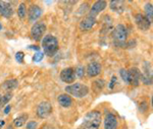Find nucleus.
<instances>
[{
    "label": "nucleus",
    "instance_id": "nucleus-1",
    "mask_svg": "<svg viewBox=\"0 0 153 129\" xmlns=\"http://www.w3.org/2000/svg\"><path fill=\"white\" fill-rule=\"evenodd\" d=\"M101 124V114L98 111H91L84 117L83 126L85 129H99Z\"/></svg>",
    "mask_w": 153,
    "mask_h": 129
},
{
    "label": "nucleus",
    "instance_id": "nucleus-2",
    "mask_svg": "<svg viewBox=\"0 0 153 129\" xmlns=\"http://www.w3.org/2000/svg\"><path fill=\"white\" fill-rule=\"evenodd\" d=\"M44 53L48 56H53L58 50V41L52 35H46L42 40Z\"/></svg>",
    "mask_w": 153,
    "mask_h": 129
},
{
    "label": "nucleus",
    "instance_id": "nucleus-3",
    "mask_svg": "<svg viewBox=\"0 0 153 129\" xmlns=\"http://www.w3.org/2000/svg\"><path fill=\"white\" fill-rule=\"evenodd\" d=\"M65 91L75 98H84L89 94V88L82 83H74L66 86Z\"/></svg>",
    "mask_w": 153,
    "mask_h": 129
},
{
    "label": "nucleus",
    "instance_id": "nucleus-4",
    "mask_svg": "<svg viewBox=\"0 0 153 129\" xmlns=\"http://www.w3.org/2000/svg\"><path fill=\"white\" fill-rule=\"evenodd\" d=\"M128 38V31L125 26L123 24H117L112 32V39L114 41L115 45L123 46Z\"/></svg>",
    "mask_w": 153,
    "mask_h": 129
},
{
    "label": "nucleus",
    "instance_id": "nucleus-5",
    "mask_svg": "<svg viewBox=\"0 0 153 129\" xmlns=\"http://www.w3.org/2000/svg\"><path fill=\"white\" fill-rule=\"evenodd\" d=\"M45 32H46L45 24L42 23V21H39V23H35V24L32 27L31 36H32V38H33V40H35V41H40Z\"/></svg>",
    "mask_w": 153,
    "mask_h": 129
},
{
    "label": "nucleus",
    "instance_id": "nucleus-6",
    "mask_svg": "<svg viewBox=\"0 0 153 129\" xmlns=\"http://www.w3.org/2000/svg\"><path fill=\"white\" fill-rule=\"evenodd\" d=\"M51 113H52V106L49 102H42L37 107V115L39 118H47Z\"/></svg>",
    "mask_w": 153,
    "mask_h": 129
},
{
    "label": "nucleus",
    "instance_id": "nucleus-7",
    "mask_svg": "<svg viewBox=\"0 0 153 129\" xmlns=\"http://www.w3.org/2000/svg\"><path fill=\"white\" fill-rule=\"evenodd\" d=\"M141 80L147 86L152 83V67L150 62H145L144 63L143 71L141 72Z\"/></svg>",
    "mask_w": 153,
    "mask_h": 129
},
{
    "label": "nucleus",
    "instance_id": "nucleus-8",
    "mask_svg": "<svg viewBox=\"0 0 153 129\" xmlns=\"http://www.w3.org/2000/svg\"><path fill=\"white\" fill-rule=\"evenodd\" d=\"M128 79H129V83L133 84L134 86H138L141 80V71L136 67L131 68L128 71Z\"/></svg>",
    "mask_w": 153,
    "mask_h": 129
},
{
    "label": "nucleus",
    "instance_id": "nucleus-9",
    "mask_svg": "<svg viewBox=\"0 0 153 129\" xmlns=\"http://www.w3.org/2000/svg\"><path fill=\"white\" fill-rule=\"evenodd\" d=\"M135 21L138 28L140 29H142V31H147V29H149L150 27H151V21H150L144 14H141V13L136 14Z\"/></svg>",
    "mask_w": 153,
    "mask_h": 129
},
{
    "label": "nucleus",
    "instance_id": "nucleus-10",
    "mask_svg": "<svg viewBox=\"0 0 153 129\" xmlns=\"http://www.w3.org/2000/svg\"><path fill=\"white\" fill-rule=\"evenodd\" d=\"M76 78V73H75V69L68 67L65 68L62 71L60 72V79L63 83H73L75 81Z\"/></svg>",
    "mask_w": 153,
    "mask_h": 129
},
{
    "label": "nucleus",
    "instance_id": "nucleus-11",
    "mask_svg": "<svg viewBox=\"0 0 153 129\" xmlns=\"http://www.w3.org/2000/svg\"><path fill=\"white\" fill-rule=\"evenodd\" d=\"M43 10L41 9V7H39L38 5H31L28 11V16H29V21L31 23H35L37 19L41 16Z\"/></svg>",
    "mask_w": 153,
    "mask_h": 129
},
{
    "label": "nucleus",
    "instance_id": "nucleus-12",
    "mask_svg": "<svg viewBox=\"0 0 153 129\" xmlns=\"http://www.w3.org/2000/svg\"><path fill=\"white\" fill-rule=\"evenodd\" d=\"M13 14V7L9 2L0 1V15L3 17H10Z\"/></svg>",
    "mask_w": 153,
    "mask_h": 129
},
{
    "label": "nucleus",
    "instance_id": "nucleus-13",
    "mask_svg": "<svg viewBox=\"0 0 153 129\" xmlns=\"http://www.w3.org/2000/svg\"><path fill=\"white\" fill-rule=\"evenodd\" d=\"M106 6H107V3H106V1H103V0L96 1L95 3L92 5V8H91L90 14H89V15L96 17L101 11L104 10V9L106 8Z\"/></svg>",
    "mask_w": 153,
    "mask_h": 129
},
{
    "label": "nucleus",
    "instance_id": "nucleus-14",
    "mask_svg": "<svg viewBox=\"0 0 153 129\" xmlns=\"http://www.w3.org/2000/svg\"><path fill=\"white\" fill-rule=\"evenodd\" d=\"M118 125V121L115 115L109 113L106 115L104 119V128L105 129H117Z\"/></svg>",
    "mask_w": 153,
    "mask_h": 129
},
{
    "label": "nucleus",
    "instance_id": "nucleus-15",
    "mask_svg": "<svg viewBox=\"0 0 153 129\" xmlns=\"http://www.w3.org/2000/svg\"><path fill=\"white\" fill-rule=\"evenodd\" d=\"M96 24V17L88 15L80 23V29L82 31H89Z\"/></svg>",
    "mask_w": 153,
    "mask_h": 129
},
{
    "label": "nucleus",
    "instance_id": "nucleus-16",
    "mask_svg": "<svg viewBox=\"0 0 153 129\" xmlns=\"http://www.w3.org/2000/svg\"><path fill=\"white\" fill-rule=\"evenodd\" d=\"M101 72V65L98 62H92L88 65L87 67V73L89 76L94 77V76L99 75Z\"/></svg>",
    "mask_w": 153,
    "mask_h": 129
},
{
    "label": "nucleus",
    "instance_id": "nucleus-17",
    "mask_svg": "<svg viewBox=\"0 0 153 129\" xmlns=\"http://www.w3.org/2000/svg\"><path fill=\"white\" fill-rule=\"evenodd\" d=\"M110 5V9L112 11L117 12V13H123L125 11V2L120 1V0H113V1H110L109 3Z\"/></svg>",
    "mask_w": 153,
    "mask_h": 129
},
{
    "label": "nucleus",
    "instance_id": "nucleus-18",
    "mask_svg": "<svg viewBox=\"0 0 153 129\" xmlns=\"http://www.w3.org/2000/svg\"><path fill=\"white\" fill-rule=\"evenodd\" d=\"M57 101H58L59 105H60L61 107H63V108H68V107H71V104H73V100H71V98L68 95H65V94L58 96Z\"/></svg>",
    "mask_w": 153,
    "mask_h": 129
},
{
    "label": "nucleus",
    "instance_id": "nucleus-19",
    "mask_svg": "<svg viewBox=\"0 0 153 129\" xmlns=\"http://www.w3.org/2000/svg\"><path fill=\"white\" fill-rule=\"evenodd\" d=\"M18 86H19V83L16 79H8V80H6L5 83L2 84V88L6 91H12Z\"/></svg>",
    "mask_w": 153,
    "mask_h": 129
},
{
    "label": "nucleus",
    "instance_id": "nucleus-20",
    "mask_svg": "<svg viewBox=\"0 0 153 129\" xmlns=\"http://www.w3.org/2000/svg\"><path fill=\"white\" fill-rule=\"evenodd\" d=\"M28 118H29L28 114H23V115L19 116L18 118L14 119V126H16V127H22V126L27 122Z\"/></svg>",
    "mask_w": 153,
    "mask_h": 129
},
{
    "label": "nucleus",
    "instance_id": "nucleus-21",
    "mask_svg": "<svg viewBox=\"0 0 153 129\" xmlns=\"http://www.w3.org/2000/svg\"><path fill=\"white\" fill-rule=\"evenodd\" d=\"M145 13H146V16L148 19L152 23V17H153V8H152V4L151 3H147L145 5Z\"/></svg>",
    "mask_w": 153,
    "mask_h": 129
},
{
    "label": "nucleus",
    "instance_id": "nucleus-22",
    "mask_svg": "<svg viewBox=\"0 0 153 129\" xmlns=\"http://www.w3.org/2000/svg\"><path fill=\"white\" fill-rule=\"evenodd\" d=\"M26 14H27L26 5H25V3H21L19 6V9H18V15L19 18H25Z\"/></svg>",
    "mask_w": 153,
    "mask_h": 129
},
{
    "label": "nucleus",
    "instance_id": "nucleus-23",
    "mask_svg": "<svg viewBox=\"0 0 153 129\" xmlns=\"http://www.w3.org/2000/svg\"><path fill=\"white\" fill-rule=\"evenodd\" d=\"M43 57H44V53L43 52H37V53H35V55H34L33 57V61L34 62H40L43 60Z\"/></svg>",
    "mask_w": 153,
    "mask_h": 129
},
{
    "label": "nucleus",
    "instance_id": "nucleus-24",
    "mask_svg": "<svg viewBox=\"0 0 153 129\" xmlns=\"http://www.w3.org/2000/svg\"><path fill=\"white\" fill-rule=\"evenodd\" d=\"M75 73L79 77H83V76L85 75V68H84L83 66H78L75 70Z\"/></svg>",
    "mask_w": 153,
    "mask_h": 129
},
{
    "label": "nucleus",
    "instance_id": "nucleus-25",
    "mask_svg": "<svg viewBox=\"0 0 153 129\" xmlns=\"http://www.w3.org/2000/svg\"><path fill=\"white\" fill-rule=\"evenodd\" d=\"M120 76H122L123 80H124L126 83H129V79H128V70H126V69L123 68V69H120Z\"/></svg>",
    "mask_w": 153,
    "mask_h": 129
},
{
    "label": "nucleus",
    "instance_id": "nucleus-26",
    "mask_svg": "<svg viewBox=\"0 0 153 129\" xmlns=\"http://www.w3.org/2000/svg\"><path fill=\"white\" fill-rule=\"evenodd\" d=\"M11 98H12V95H11L10 93L6 94L5 96H2V98H1V104H2V105H5V104L8 103V101L10 100Z\"/></svg>",
    "mask_w": 153,
    "mask_h": 129
},
{
    "label": "nucleus",
    "instance_id": "nucleus-27",
    "mask_svg": "<svg viewBox=\"0 0 153 129\" xmlns=\"http://www.w3.org/2000/svg\"><path fill=\"white\" fill-rule=\"evenodd\" d=\"M24 58H25L24 52L19 51V52H18V53L16 54V61H18L19 63H24Z\"/></svg>",
    "mask_w": 153,
    "mask_h": 129
},
{
    "label": "nucleus",
    "instance_id": "nucleus-28",
    "mask_svg": "<svg viewBox=\"0 0 153 129\" xmlns=\"http://www.w3.org/2000/svg\"><path fill=\"white\" fill-rule=\"evenodd\" d=\"M37 128V122L35 121H30L27 124V129H36Z\"/></svg>",
    "mask_w": 153,
    "mask_h": 129
},
{
    "label": "nucleus",
    "instance_id": "nucleus-29",
    "mask_svg": "<svg viewBox=\"0 0 153 129\" xmlns=\"http://www.w3.org/2000/svg\"><path fill=\"white\" fill-rule=\"evenodd\" d=\"M117 77L115 75H113L112 77H111V81H110L109 86H109V88H111V90H112V88H114V86H115V83H117Z\"/></svg>",
    "mask_w": 153,
    "mask_h": 129
},
{
    "label": "nucleus",
    "instance_id": "nucleus-30",
    "mask_svg": "<svg viewBox=\"0 0 153 129\" xmlns=\"http://www.w3.org/2000/svg\"><path fill=\"white\" fill-rule=\"evenodd\" d=\"M10 109H11V107L10 106H6V108L5 109H4V113H5V114H8L9 113V111H10Z\"/></svg>",
    "mask_w": 153,
    "mask_h": 129
},
{
    "label": "nucleus",
    "instance_id": "nucleus-31",
    "mask_svg": "<svg viewBox=\"0 0 153 129\" xmlns=\"http://www.w3.org/2000/svg\"><path fill=\"white\" fill-rule=\"evenodd\" d=\"M29 49H33V50H36L37 52H39V47L38 46H30Z\"/></svg>",
    "mask_w": 153,
    "mask_h": 129
},
{
    "label": "nucleus",
    "instance_id": "nucleus-32",
    "mask_svg": "<svg viewBox=\"0 0 153 129\" xmlns=\"http://www.w3.org/2000/svg\"><path fill=\"white\" fill-rule=\"evenodd\" d=\"M3 125H4V121H0V127H2Z\"/></svg>",
    "mask_w": 153,
    "mask_h": 129
},
{
    "label": "nucleus",
    "instance_id": "nucleus-33",
    "mask_svg": "<svg viewBox=\"0 0 153 129\" xmlns=\"http://www.w3.org/2000/svg\"><path fill=\"white\" fill-rule=\"evenodd\" d=\"M7 129H13V126H12V125H8V126H7Z\"/></svg>",
    "mask_w": 153,
    "mask_h": 129
},
{
    "label": "nucleus",
    "instance_id": "nucleus-34",
    "mask_svg": "<svg viewBox=\"0 0 153 129\" xmlns=\"http://www.w3.org/2000/svg\"><path fill=\"white\" fill-rule=\"evenodd\" d=\"M2 29V24H1V23H0V31Z\"/></svg>",
    "mask_w": 153,
    "mask_h": 129
},
{
    "label": "nucleus",
    "instance_id": "nucleus-35",
    "mask_svg": "<svg viewBox=\"0 0 153 129\" xmlns=\"http://www.w3.org/2000/svg\"><path fill=\"white\" fill-rule=\"evenodd\" d=\"M0 105H1V96H0Z\"/></svg>",
    "mask_w": 153,
    "mask_h": 129
}]
</instances>
